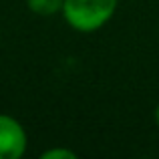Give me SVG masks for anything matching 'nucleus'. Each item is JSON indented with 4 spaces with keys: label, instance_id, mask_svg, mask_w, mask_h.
<instances>
[{
    "label": "nucleus",
    "instance_id": "obj_4",
    "mask_svg": "<svg viewBox=\"0 0 159 159\" xmlns=\"http://www.w3.org/2000/svg\"><path fill=\"white\" fill-rule=\"evenodd\" d=\"M40 159H77V153L69 147L57 145V147H51V149L40 153Z\"/></svg>",
    "mask_w": 159,
    "mask_h": 159
},
{
    "label": "nucleus",
    "instance_id": "obj_5",
    "mask_svg": "<svg viewBox=\"0 0 159 159\" xmlns=\"http://www.w3.org/2000/svg\"><path fill=\"white\" fill-rule=\"evenodd\" d=\"M153 119H155V125H157V127H159V103H157L155 111H153Z\"/></svg>",
    "mask_w": 159,
    "mask_h": 159
},
{
    "label": "nucleus",
    "instance_id": "obj_3",
    "mask_svg": "<svg viewBox=\"0 0 159 159\" xmlns=\"http://www.w3.org/2000/svg\"><path fill=\"white\" fill-rule=\"evenodd\" d=\"M65 0H26V8L40 18H51L62 12Z\"/></svg>",
    "mask_w": 159,
    "mask_h": 159
},
{
    "label": "nucleus",
    "instance_id": "obj_2",
    "mask_svg": "<svg viewBox=\"0 0 159 159\" xmlns=\"http://www.w3.org/2000/svg\"><path fill=\"white\" fill-rule=\"evenodd\" d=\"M28 151L26 127L14 115L0 113V159H20Z\"/></svg>",
    "mask_w": 159,
    "mask_h": 159
},
{
    "label": "nucleus",
    "instance_id": "obj_1",
    "mask_svg": "<svg viewBox=\"0 0 159 159\" xmlns=\"http://www.w3.org/2000/svg\"><path fill=\"white\" fill-rule=\"evenodd\" d=\"M119 0H65L62 20L81 34H93L111 22Z\"/></svg>",
    "mask_w": 159,
    "mask_h": 159
}]
</instances>
